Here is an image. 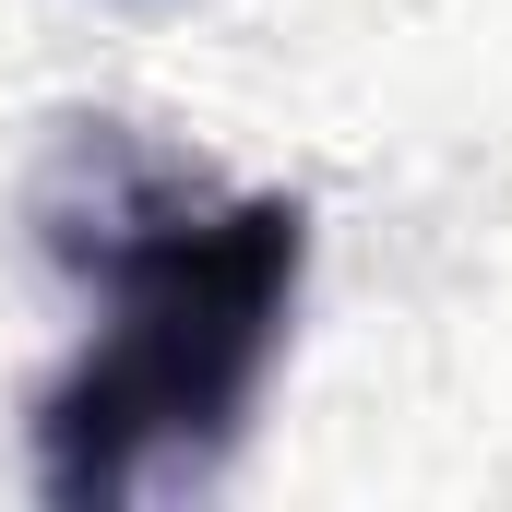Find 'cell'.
I'll return each mask as SVG.
<instances>
[{"label":"cell","instance_id":"obj_1","mask_svg":"<svg viewBox=\"0 0 512 512\" xmlns=\"http://www.w3.org/2000/svg\"><path fill=\"white\" fill-rule=\"evenodd\" d=\"M36 227L84 274V346L36 393V489L60 512L215 489L298 334L310 203L203 191L96 131L60 155Z\"/></svg>","mask_w":512,"mask_h":512}]
</instances>
